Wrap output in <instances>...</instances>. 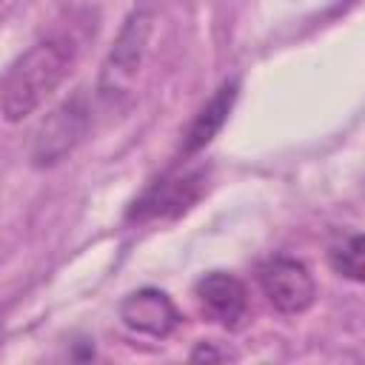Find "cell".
Returning <instances> with one entry per match:
<instances>
[{
	"instance_id": "obj_1",
	"label": "cell",
	"mask_w": 365,
	"mask_h": 365,
	"mask_svg": "<svg viewBox=\"0 0 365 365\" xmlns=\"http://www.w3.org/2000/svg\"><path fill=\"white\" fill-rule=\"evenodd\" d=\"M77 37L71 31H54L37 40L0 83V114L6 123H23L31 117L68 77L77 60Z\"/></svg>"
},
{
	"instance_id": "obj_2",
	"label": "cell",
	"mask_w": 365,
	"mask_h": 365,
	"mask_svg": "<svg viewBox=\"0 0 365 365\" xmlns=\"http://www.w3.org/2000/svg\"><path fill=\"white\" fill-rule=\"evenodd\" d=\"M151 31H154V6L148 0H143L125 17V23H123V29H120L106 63H103L100 83H97L100 100L114 103L117 97L131 91V86L143 68Z\"/></svg>"
},
{
	"instance_id": "obj_3",
	"label": "cell",
	"mask_w": 365,
	"mask_h": 365,
	"mask_svg": "<svg viewBox=\"0 0 365 365\" xmlns=\"http://www.w3.org/2000/svg\"><path fill=\"white\" fill-rule=\"evenodd\" d=\"M88 114H91V108H88V100L83 91L63 100L40 123V128L34 134V145H31V163L37 168H48V165L60 163L66 154H71L88 128V120H91Z\"/></svg>"
},
{
	"instance_id": "obj_4",
	"label": "cell",
	"mask_w": 365,
	"mask_h": 365,
	"mask_svg": "<svg viewBox=\"0 0 365 365\" xmlns=\"http://www.w3.org/2000/svg\"><path fill=\"white\" fill-rule=\"evenodd\" d=\"M259 288L279 314H302L314 305L317 285L308 268L294 257H271L259 265Z\"/></svg>"
},
{
	"instance_id": "obj_5",
	"label": "cell",
	"mask_w": 365,
	"mask_h": 365,
	"mask_svg": "<svg viewBox=\"0 0 365 365\" xmlns=\"http://www.w3.org/2000/svg\"><path fill=\"white\" fill-rule=\"evenodd\" d=\"M202 194V171H185L177 177H165L151 185L128 211L131 220H154V217H177L188 211Z\"/></svg>"
},
{
	"instance_id": "obj_6",
	"label": "cell",
	"mask_w": 365,
	"mask_h": 365,
	"mask_svg": "<svg viewBox=\"0 0 365 365\" xmlns=\"http://www.w3.org/2000/svg\"><path fill=\"white\" fill-rule=\"evenodd\" d=\"M120 319H123L125 328H131L137 334L163 339L177 328L180 314H177V308H174V302L168 299L165 291L140 288V291H131L120 302Z\"/></svg>"
},
{
	"instance_id": "obj_7",
	"label": "cell",
	"mask_w": 365,
	"mask_h": 365,
	"mask_svg": "<svg viewBox=\"0 0 365 365\" xmlns=\"http://www.w3.org/2000/svg\"><path fill=\"white\" fill-rule=\"evenodd\" d=\"M194 294H197L202 311L222 328L242 325V319L248 314V294H245V285L234 274L211 271L197 282Z\"/></svg>"
},
{
	"instance_id": "obj_8",
	"label": "cell",
	"mask_w": 365,
	"mask_h": 365,
	"mask_svg": "<svg viewBox=\"0 0 365 365\" xmlns=\"http://www.w3.org/2000/svg\"><path fill=\"white\" fill-rule=\"evenodd\" d=\"M237 88H240L237 80H225L217 88V94L197 111V117L191 120V125H188V131L182 137V157L197 154L200 148H205L220 134V128L225 125V120H228V114H231V108L237 103Z\"/></svg>"
},
{
	"instance_id": "obj_9",
	"label": "cell",
	"mask_w": 365,
	"mask_h": 365,
	"mask_svg": "<svg viewBox=\"0 0 365 365\" xmlns=\"http://www.w3.org/2000/svg\"><path fill=\"white\" fill-rule=\"evenodd\" d=\"M328 262L339 277L362 282V234H348L328 248Z\"/></svg>"
},
{
	"instance_id": "obj_10",
	"label": "cell",
	"mask_w": 365,
	"mask_h": 365,
	"mask_svg": "<svg viewBox=\"0 0 365 365\" xmlns=\"http://www.w3.org/2000/svg\"><path fill=\"white\" fill-rule=\"evenodd\" d=\"M228 356H234L231 351H217L214 348V342H200L194 351H191V359H205V362H220V359H228Z\"/></svg>"
},
{
	"instance_id": "obj_11",
	"label": "cell",
	"mask_w": 365,
	"mask_h": 365,
	"mask_svg": "<svg viewBox=\"0 0 365 365\" xmlns=\"http://www.w3.org/2000/svg\"><path fill=\"white\" fill-rule=\"evenodd\" d=\"M0 3H3V0H0Z\"/></svg>"
}]
</instances>
